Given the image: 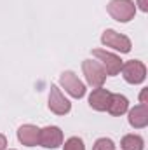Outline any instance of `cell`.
Wrapping results in <instances>:
<instances>
[{"label": "cell", "mask_w": 148, "mask_h": 150, "mask_svg": "<svg viewBox=\"0 0 148 150\" xmlns=\"http://www.w3.org/2000/svg\"><path fill=\"white\" fill-rule=\"evenodd\" d=\"M106 11L111 18L118 23H127L136 16V5L132 0H110Z\"/></svg>", "instance_id": "obj_1"}, {"label": "cell", "mask_w": 148, "mask_h": 150, "mask_svg": "<svg viewBox=\"0 0 148 150\" xmlns=\"http://www.w3.org/2000/svg\"><path fill=\"white\" fill-rule=\"evenodd\" d=\"M82 72L85 75V80L89 86L92 87H101L106 80V72L101 67L99 61H92V59H85L82 61Z\"/></svg>", "instance_id": "obj_2"}, {"label": "cell", "mask_w": 148, "mask_h": 150, "mask_svg": "<svg viewBox=\"0 0 148 150\" xmlns=\"http://www.w3.org/2000/svg\"><path fill=\"white\" fill-rule=\"evenodd\" d=\"M120 72H122L124 80L129 84H141L147 79V67L143 61H138V59H131V61L122 63Z\"/></svg>", "instance_id": "obj_3"}, {"label": "cell", "mask_w": 148, "mask_h": 150, "mask_svg": "<svg viewBox=\"0 0 148 150\" xmlns=\"http://www.w3.org/2000/svg\"><path fill=\"white\" fill-rule=\"evenodd\" d=\"M59 84H61V87H63L70 96H73L77 100H80V98L85 96V84H84L73 72H70V70H66V72L61 74Z\"/></svg>", "instance_id": "obj_4"}, {"label": "cell", "mask_w": 148, "mask_h": 150, "mask_svg": "<svg viewBox=\"0 0 148 150\" xmlns=\"http://www.w3.org/2000/svg\"><path fill=\"white\" fill-rule=\"evenodd\" d=\"M101 42H103V45L111 47V49H115L122 54L131 52V47H132L129 38L125 35H122V33H117L115 30H105L103 35H101Z\"/></svg>", "instance_id": "obj_5"}, {"label": "cell", "mask_w": 148, "mask_h": 150, "mask_svg": "<svg viewBox=\"0 0 148 150\" xmlns=\"http://www.w3.org/2000/svg\"><path fill=\"white\" fill-rule=\"evenodd\" d=\"M92 56H96V58L99 59V63H101V67L105 68L106 75L113 77V75L120 74L122 59H120L117 54L108 52V51H105V49H94V51H92Z\"/></svg>", "instance_id": "obj_6"}, {"label": "cell", "mask_w": 148, "mask_h": 150, "mask_svg": "<svg viewBox=\"0 0 148 150\" xmlns=\"http://www.w3.org/2000/svg\"><path fill=\"white\" fill-rule=\"evenodd\" d=\"M49 110L56 115H66L72 110V103L65 98L61 89L54 84L51 86V93H49Z\"/></svg>", "instance_id": "obj_7"}, {"label": "cell", "mask_w": 148, "mask_h": 150, "mask_svg": "<svg viewBox=\"0 0 148 150\" xmlns=\"http://www.w3.org/2000/svg\"><path fill=\"white\" fill-rule=\"evenodd\" d=\"M63 143V131L58 126H47L40 129L38 134V145L44 149H58Z\"/></svg>", "instance_id": "obj_8"}, {"label": "cell", "mask_w": 148, "mask_h": 150, "mask_svg": "<svg viewBox=\"0 0 148 150\" xmlns=\"http://www.w3.org/2000/svg\"><path fill=\"white\" fill-rule=\"evenodd\" d=\"M38 134H40V129L33 124H25L18 129V140L26 147L38 145Z\"/></svg>", "instance_id": "obj_9"}, {"label": "cell", "mask_w": 148, "mask_h": 150, "mask_svg": "<svg viewBox=\"0 0 148 150\" xmlns=\"http://www.w3.org/2000/svg\"><path fill=\"white\" fill-rule=\"evenodd\" d=\"M110 91L105 89V87H96L91 96H89V105L91 108L98 110V112H105L106 107H108V100H110Z\"/></svg>", "instance_id": "obj_10"}, {"label": "cell", "mask_w": 148, "mask_h": 150, "mask_svg": "<svg viewBox=\"0 0 148 150\" xmlns=\"http://www.w3.org/2000/svg\"><path fill=\"white\" fill-rule=\"evenodd\" d=\"M129 124L134 129H143L148 126V107L147 105H136L129 110Z\"/></svg>", "instance_id": "obj_11"}, {"label": "cell", "mask_w": 148, "mask_h": 150, "mask_svg": "<svg viewBox=\"0 0 148 150\" xmlns=\"http://www.w3.org/2000/svg\"><path fill=\"white\" fill-rule=\"evenodd\" d=\"M108 113L118 117V115H124V113L129 110V100L122 94H110V100H108V107H106Z\"/></svg>", "instance_id": "obj_12"}, {"label": "cell", "mask_w": 148, "mask_h": 150, "mask_svg": "<svg viewBox=\"0 0 148 150\" xmlns=\"http://www.w3.org/2000/svg\"><path fill=\"white\" fill-rule=\"evenodd\" d=\"M122 150H143L145 149V140L140 134H125L120 142Z\"/></svg>", "instance_id": "obj_13"}, {"label": "cell", "mask_w": 148, "mask_h": 150, "mask_svg": "<svg viewBox=\"0 0 148 150\" xmlns=\"http://www.w3.org/2000/svg\"><path fill=\"white\" fill-rule=\"evenodd\" d=\"M63 150H85V147H84V142L78 136H72L65 142Z\"/></svg>", "instance_id": "obj_14"}, {"label": "cell", "mask_w": 148, "mask_h": 150, "mask_svg": "<svg viewBox=\"0 0 148 150\" xmlns=\"http://www.w3.org/2000/svg\"><path fill=\"white\" fill-rule=\"evenodd\" d=\"M92 150H115V143L110 138H99L92 145Z\"/></svg>", "instance_id": "obj_15"}, {"label": "cell", "mask_w": 148, "mask_h": 150, "mask_svg": "<svg viewBox=\"0 0 148 150\" xmlns=\"http://www.w3.org/2000/svg\"><path fill=\"white\" fill-rule=\"evenodd\" d=\"M138 5H140V9H141L143 12H147L148 11V2L147 0H138Z\"/></svg>", "instance_id": "obj_16"}, {"label": "cell", "mask_w": 148, "mask_h": 150, "mask_svg": "<svg viewBox=\"0 0 148 150\" xmlns=\"http://www.w3.org/2000/svg\"><path fill=\"white\" fill-rule=\"evenodd\" d=\"M5 147H7V138L0 134V150H5Z\"/></svg>", "instance_id": "obj_17"}]
</instances>
